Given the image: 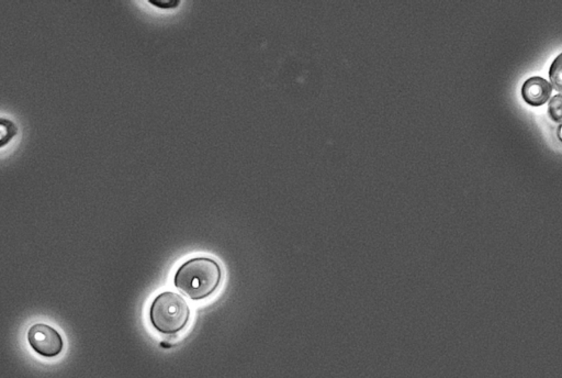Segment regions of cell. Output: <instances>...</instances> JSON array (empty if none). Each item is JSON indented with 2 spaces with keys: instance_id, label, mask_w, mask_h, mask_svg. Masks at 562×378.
<instances>
[{
  "instance_id": "6da1fadb",
  "label": "cell",
  "mask_w": 562,
  "mask_h": 378,
  "mask_svg": "<svg viewBox=\"0 0 562 378\" xmlns=\"http://www.w3.org/2000/svg\"><path fill=\"white\" fill-rule=\"evenodd\" d=\"M222 269L210 257H193L177 269L173 285L193 300L208 298L220 286Z\"/></svg>"
},
{
  "instance_id": "7a4b0ae2",
  "label": "cell",
  "mask_w": 562,
  "mask_h": 378,
  "mask_svg": "<svg viewBox=\"0 0 562 378\" xmlns=\"http://www.w3.org/2000/svg\"><path fill=\"white\" fill-rule=\"evenodd\" d=\"M190 318V308L183 296L173 291H164L154 299L149 319L159 334H175L183 330Z\"/></svg>"
},
{
  "instance_id": "3957f363",
  "label": "cell",
  "mask_w": 562,
  "mask_h": 378,
  "mask_svg": "<svg viewBox=\"0 0 562 378\" xmlns=\"http://www.w3.org/2000/svg\"><path fill=\"white\" fill-rule=\"evenodd\" d=\"M28 341L37 353L45 358H55L64 348L61 334L45 324H33L28 331Z\"/></svg>"
},
{
  "instance_id": "277c9868",
  "label": "cell",
  "mask_w": 562,
  "mask_h": 378,
  "mask_svg": "<svg viewBox=\"0 0 562 378\" xmlns=\"http://www.w3.org/2000/svg\"><path fill=\"white\" fill-rule=\"evenodd\" d=\"M551 92V85L542 76H532L522 86L523 97L532 106L545 104L549 99Z\"/></svg>"
},
{
  "instance_id": "5b68a950",
  "label": "cell",
  "mask_w": 562,
  "mask_h": 378,
  "mask_svg": "<svg viewBox=\"0 0 562 378\" xmlns=\"http://www.w3.org/2000/svg\"><path fill=\"white\" fill-rule=\"evenodd\" d=\"M561 55L558 54L557 58L550 65L549 78L556 90H561Z\"/></svg>"
},
{
  "instance_id": "8992f818",
  "label": "cell",
  "mask_w": 562,
  "mask_h": 378,
  "mask_svg": "<svg viewBox=\"0 0 562 378\" xmlns=\"http://www.w3.org/2000/svg\"><path fill=\"white\" fill-rule=\"evenodd\" d=\"M549 112L554 119L561 120V94H557L550 99Z\"/></svg>"
},
{
  "instance_id": "52a82bcc",
  "label": "cell",
  "mask_w": 562,
  "mask_h": 378,
  "mask_svg": "<svg viewBox=\"0 0 562 378\" xmlns=\"http://www.w3.org/2000/svg\"><path fill=\"white\" fill-rule=\"evenodd\" d=\"M11 123L8 121H3L0 120V143L6 142L8 139H11L13 130L11 129Z\"/></svg>"
}]
</instances>
